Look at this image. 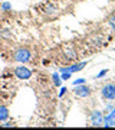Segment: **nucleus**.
<instances>
[{
  "label": "nucleus",
  "mask_w": 115,
  "mask_h": 130,
  "mask_svg": "<svg viewBox=\"0 0 115 130\" xmlns=\"http://www.w3.org/2000/svg\"><path fill=\"white\" fill-rule=\"evenodd\" d=\"M108 23H109V26L112 28V30L115 32V13H112L109 16V19H108Z\"/></svg>",
  "instance_id": "f8f14e48"
},
{
  "label": "nucleus",
  "mask_w": 115,
  "mask_h": 130,
  "mask_svg": "<svg viewBox=\"0 0 115 130\" xmlns=\"http://www.w3.org/2000/svg\"><path fill=\"white\" fill-rule=\"evenodd\" d=\"M71 77H72V74H71V72H66V71L62 72V75H60V78H62V79H69Z\"/></svg>",
  "instance_id": "4468645a"
},
{
  "label": "nucleus",
  "mask_w": 115,
  "mask_h": 130,
  "mask_svg": "<svg viewBox=\"0 0 115 130\" xmlns=\"http://www.w3.org/2000/svg\"><path fill=\"white\" fill-rule=\"evenodd\" d=\"M56 12H58V9H56L55 5H51V3H48V5L45 6V13L46 14H55Z\"/></svg>",
  "instance_id": "1a4fd4ad"
},
{
  "label": "nucleus",
  "mask_w": 115,
  "mask_h": 130,
  "mask_svg": "<svg viewBox=\"0 0 115 130\" xmlns=\"http://www.w3.org/2000/svg\"><path fill=\"white\" fill-rule=\"evenodd\" d=\"M65 56H66V59L74 61V59H76V52H75V49H68L65 52Z\"/></svg>",
  "instance_id": "9d476101"
},
{
  "label": "nucleus",
  "mask_w": 115,
  "mask_h": 130,
  "mask_svg": "<svg viewBox=\"0 0 115 130\" xmlns=\"http://www.w3.org/2000/svg\"><path fill=\"white\" fill-rule=\"evenodd\" d=\"M101 95L105 100H115V84L108 83L101 90Z\"/></svg>",
  "instance_id": "f03ea898"
},
{
  "label": "nucleus",
  "mask_w": 115,
  "mask_h": 130,
  "mask_svg": "<svg viewBox=\"0 0 115 130\" xmlns=\"http://www.w3.org/2000/svg\"><path fill=\"white\" fill-rule=\"evenodd\" d=\"M10 9H12V3H9V2H5V3L2 5V10H3V12H9Z\"/></svg>",
  "instance_id": "ddd939ff"
},
{
  "label": "nucleus",
  "mask_w": 115,
  "mask_h": 130,
  "mask_svg": "<svg viewBox=\"0 0 115 130\" xmlns=\"http://www.w3.org/2000/svg\"><path fill=\"white\" fill-rule=\"evenodd\" d=\"M104 126L105 127H112V126H115V108H112L109 114L104 117Z\"/></svg>",
  "instance_id": "0eeeda50"
},
{
  "label": "nucleus",
  "mask_w": 115,
  "mask_h": 130,
  "mask_svg": "<svg viewBox=\"0 0 115 130\" xmlns=\"http://www.w3.org/2000/svg\"><path fill=\"white\" fill-rule=\"evenodd\" d=\"M14 75L19 79H29L32 77V71L28 67H16L14 68Z\"/></svg>",
  "instance_id": "7ed1b4c3"
},
{
  "label": "nucleus",
  "mask_w": 115,
  "mask_h": 130,
  "mask_svg": "<svg viewBox=\"0 0 115 130\" xmlns=\"http://www.w3.org/2000/svg\"><path fill=\"white\" fill-rule=\"evenodd\" d=\"M66 90L68 88H65V87H62V88H60V93H59V97H62V95H63L65 93H66Z\"/></svg>",
  "instance_id": "a211bd4d"
},
{
  "label": "nucleus",
  "mask_w": 115,
  "mask_h": 130,
  "mask_svg": "<svg viewBox=\"0 0 115 130\" xmlns=\"http://www.w3.org/2000/svg\"><path fill=\"white\" fill-rule=\"evenodd\" d=\"M88 62L86 61H83V62H81V64H74L71 65V67H66V68H60V72H71V74H74V72H78V71H82L83 68H85V65H86Z\"/></svg>",
  "instance_id": "423d86ee"
},
{
  "label": "nucleus",
  "mask_w": 115,
  "mask_h": 130,
  "mask_svg": "<svg viewBox=\"0 0 115 130\" xmlns=\"http://www.w3.org/2000/svg\"><path fill=\"white\" fill-rule=\"evenodd\" d=\"M9 119V108L6 106H0V121H6Z\"/></svg>",
  "instance_id": "6e6552de"
},
{
  "label": "nucleus",
  "mask_w": 115,
  "mask_h": 130,
  "mask_svg": "<svg viewBox=\"0 0 115 130\" xmlns=\"http://www.w3.org/2000/svg\"><path fill=\"white\" fill-rule=\"evenodd\" d=\"M74 93L81 98H85V97H89L91 95V88L86 87L85 84H79V85H75L74 88Z\"/></svg>",
  "instance_id": "20e7f679"
},
{
  "label": "nucleus",
  "mask_w": 115,
  "mask_h": 130,
  "mask_svg": "<svg viewBox=\"0 0 115 130\" xmlns=\"http://www.w3.org/2000/svg\"><path fill=\"white\" fill-rule=\"evenodd\" d=\"M104 114H102L101 111H98V110H95V111H92L91 114V124L95 126V127H98V126H104Z\"/></svg>",
  "instance_id": "39448f33"
},
{
  "label": "nucleus",
  "mask_w": 115,
  "mask_h": 130,
  "mask_svg": "<svg viewBox=\"0 0 115 130\" xmlns=\"http://www.w3.org/2000/svg\"><path fill=\"white\" fill-rule=\"evenodd\" d=\"M106 72H108V70H102V71H99V72H98V75L95 77V78L98 79V78H102V77H105Z\"/></svg>",
  "instance_id": "2eb2a0df"
},
{
  "label": "nucleus",
  "mask_w": 115,
  "mask_h": 130,
  "mask_svg": "<svg viewBox=\"0 0 115 130\" xmlns=\"http://www.w3.org/2000/svg\"><path fill=\"white\" fill-rule=\"evenodd\" d=\"M52 78H53V84H55L56 87H60V84H62V78H60V75H58L55 72V74L52 75Z\"/></svg>",
  "instance_id": "9b49d317"
},
{
  "label": "nucleus",
  "mask_w": 115,
  "mask_h": 130,
  "mask_svg": "<svg viewBox=\"0 0 115 130\" xmlns=\"http://www.w3.org/2000/svg\"><path fill=\"white\" fill-rule=\"evenodd\" d=\"M79 84H85V78H81V79H75V81H74V85H79Z\"/></svg>",
  "instance_id": "dca6fc26"
},
{
  "label": "nucleus",
  "mask_w": 115,
  "mask_h": 130,
  "mask_svg": "<svg viewBox=\"0 0 115 130\" xmlns=\"http://www.w3.org/2000/svg\"><path fill=\"white\" fill-rule=\"evenodd\" d=\"M30 58H32V52L29 51L28 48H19V49H16V52H14V61H16V62L26 64V62L30 61Z\"/></svg>",
  "instance_id": "f257e3e1"
},
{
  "label": "nucleus",
  "mask_w": 115,
  "mask_h": 130,
  "mask_svg": "<svg viewBox=\"0 0 115 130\" xmlns=\"http://www.w3.org/2000/svg\"><path fill=\"white\" fill-rule=\"evenodd\" d=\"M13 126V123H10V121H6L5 124H2V127H12Z\"/></svg>",
  "instance_id": "f3484780"
}]
</instances>
